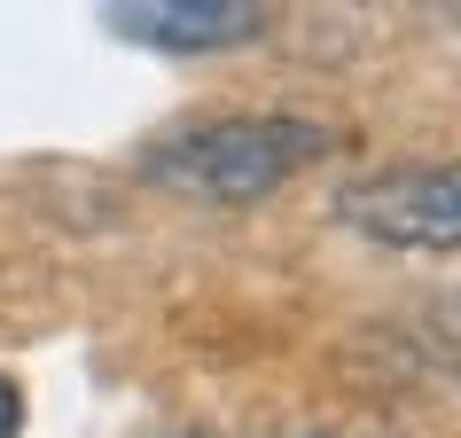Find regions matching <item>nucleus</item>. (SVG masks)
Instances as JSON below:
<instances>
[{"label": "nucleus", "instance_id": "1", "mask_svg": "<svg viewBox=\"0 0 461 438\" xmlns=\"http://www.w3.org/2000/svg\"><path fill=\"white\" fill-rule=\"evenodd\" d=\"M329 157V125L282 118V110H250V118H203L188 133L149 141L141 180H157L165 196H195V204H258V196L290 188L305 165Z\"/></svg>", "mask_w": 461, "mask_h": 438}, {"label": "nucleus", "instance_id": "5", "mask_svg": "<svg viewBox=\"0 0 461 438\" xmlns=\"http://www.w3.org/2000/svg\"><path fill=\"white\" fill-rule=\"evenodd\" d=\"M290 438H337V431H290Z\"/></svg>", "mask_w": 461, "mask_h": 438}, {"label": "nucleus", "instance_id": "6", "mask_svg": "<svg viewBox=\"0 0 461 438\" xmlns=\"http://www.w3.org/2000/svg\"><path fill=\"white\" fill-rule=\"evenodd\" d=\"M172 438H203V431H172Z\"/></svg>", "mask_w": 461, "mask_h": 438}, {"label": "nucleus", "instance_id": "2", "mask_svg": "<svg viewBox=\"0 0 461 438\" xmlns=\"http://www.w3.org/2000/svg\"><path fill=\"white\" fill-rule=\"evenodd\" d=\"M337 212L399 251H461V157L446 165H384L337 196Z\"/></svg>", "mask_w": 461, "mask_h": 438}, {"label": "nucleus", "instance_id": "3", "mask_svg": "<svg viewBox=\"0 0 461 438\" xmlns=\"http://www.w3.org/2000/svg\"><path fill=\"white\" fill-rule=\"evenodd\" d=\"M102 24L133 40V48H165V55H219V48H250L267 40V8L258 0H125L102 8Z\"/></svg>", "mask_w": 461, "mask_h": 438}, {"label": "nucleus", "instance_id": "4", "mask_svg": "<svg viewBox=\"0 0 461 438\" xmlns=\"http://www.w3.org/2000/svg\"><path fill=\"white\" fill-rule=\"evenodd\" d=\"M16 431H24V384L0 376V438H16Z\"/></svg>", "mask_w": 461, "mask_h": 438}]
</instances>
